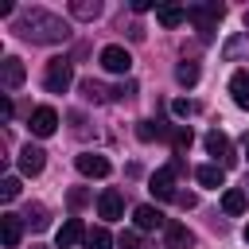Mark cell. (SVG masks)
<instances>
[{"label":"cell","mask_w":249,"mask_h":249,"mask_svg":"<svg viewBox=\"0 0 249 249\" xmlns=\"http://www.w3.org/2000/svg\"><path fill=\"white\" fill-rule=\"evenodd\" d=\"M16 31H19L27 43H62V39H70V23H66L62 16H54V12H43V8L27 12V16L16 23Z\"/></svg>","instance_id":"1"},{"label":"cell","mask_w":249,"mask_h":249,"mask_svg":"<svg viewBox=\"0 0 249 249\" xmlns=\"http://www.w3.org/2000/svg\"><path fill=\"white\" fill-rule=\"evenodd\" d=\"M70 82H74V66H70L66 58H51V62H47V74H43V86H47L51 93H66Z\"/></svg>","instance_id":"2"},{"label":"cell","mask_w":249,"mask_h":249,"mask_svg":"<svg viewBox=\"0 0 249 249\" xmlns=\"http://www.w3.org/2000/svg\"><path fill=\"white\" fill-rule=\"evenodd\" d=\"M74 167H78V175H86V179H105V175L113 171V163H109L105 156H97V152L74 156Z\"/></svg>","instance_id":"3"},{"label":"cell","mask_w":249,"mask_h":249,"mask_svg":"<svg viewBox=\"0 0 249 249\" xmlns=\"http://www.w3.org/2000/svg\"><path fill=\"white\" fill-rule=\"evenodd\" d=\"M101 66L109 70V74H128V66H132V54L124 51V47H117V43H109V47H101Z\"/></svg>","instance_id":"4"},{"label":"cell","mask_w":249,"mask_h":249,"mask_svg":"<svg viewBox=\"0 0 249 249\" xmlns=\"http://www.w3.org/2000/svg\"><path fill=\"white\" fill-rule=\"evenodd\" d=\"M222 12H226L222 4H210V8H191V19L198 23V31H202V39H210V35H214V23L222 19Z\"/></svg>","instance_id":"5"},{"label":"cell","mask_w":249,"mask_h":249,"mask_svg":"<svg viewBox=\"0 0 249 249\" xmlns=\"http://www.w3.org/2000/svg\"><path fill=\"white\" fill-rule=\"evenodd\" d=\"M23 78H27V70H23V62L8 54V58L0 62V82H4V89H19V86H23Z\"/></svg>","instance_id":"6"},{"label":"cell","mask_w":249,"mask_h":249,"mask_svg":"<svg viewBox=\"0 0 249 249\" xmlns=\"http://www.w3.org/2000/svg\"><path fill=\"white\" fill-rule=\"evenodd\" d=\"M54 128H58V113H54L51 105H39V109L31 113V132H35V136H51Z\"/></svg>","instance_id":"7"},{"label":"cell","mask_w":249,"mask_h":249,"mask_svg":"<svg viewBox=\"0 0 249 249\" xmlns=\"http://www.w3.org/2000/svg\"><path fill=\"white\" fill-rule=\"evenodd\" d=\"M86 233H89V230H86L78 218H66V222L58 226V249H74L78 241H86Z\"/></svg>","instance_id":"8"},{"label":"cell","mask_w":249,"mask_h":249,"mask_svg":"<svg viewBox=\"0 0 249 249\" xmlns=\"http://www.w3.org/2000/svg\"><path fill=\"white\" fill-rule=\"evenodd\" d=\"M43 163H47V152H43V148L27 144V148L19 152V171H23V175H39V171H43Z\"/></svg>","instance_id":"9"},{"label":"cell","mask_w":249,"mask_h":249,"mask_svg":"<svg viewBox=\"0 0 249 249\" xmlns=\"http://www.w3.org/2000/svg\"><path fill=\"white\" fill-rule=\"evenodd\" d=\"M156 198H175V171L171 167H160L156 175H152V187H148Z\"/></svg>","instance_id":"10"},{"label":"cell","mask_w":249,"mask_h":249,"mask_svg":"<svg viewBox=\"0 0 249 249\" xmlns=\"http://www.w3.org/2000/svg\"><path fill=\"white\" fill-rule=\"evenodd\" d=\"M191 241H195V237H191L187 226H179V222H167V226H163V245H167V249H191Z\"/></svg>","instance_id":"11"},{"label":"cell","mask_w":249,"mask_h":249,"mask_svg":"<svg viewBox=\"0 0 249 249\" xmlns=\"http://www.w3.org/2000/svg\"><path fill=\"white\" fill-rule=\"evenodd\" d=\"M97 210H101V218H121L124 214V198H121V191H105L101 198H97Z\"/></svg>","instance_id":"12"},{"label":"cell","mask_w":249,"mask_h":249,"mask_svg":"<svg viewBox=\"0 0 249 249\" xmlns=\"http://www.w3.org/2000/svg\"><path fill=\"white\" fill-rule=\"evenodd\" d=\"M132 218H136V230H156V226H163V214H160L156 206H148V202H144V206H136V210H132Z\"/></svg>","instance_id":"13"},{"label":"cell","mask_w":249,"mask_h":249,"mask_svg":"<svg viewBox=\"0 0 249 249\" xmlns=\"http://www.w3.org/2000/svg\"><path fill=\"white\" fill-rule=\"evenodd\" d=\"M19 233H23L19 218H16V214H4V218H0V237H4V245H8V249H16V245H19Z\"/></svg>","instance_id":"14"},{"label":"cell","mask_w":249,"mask_h":249,"mask_svg":"<svg viewBox=\"0 0 249 249\" xmlns=\"http://www.w3.org/2000/svg\"><path fill=\"white\" fill-rule=\"evenodd\" d=\"M230 93H233V101H237L241 109H249V70H237V74L230 78Z\"/></svg>","instance_id":"15"},{"label":"cell","mask_w":249,"mask_h":249,"mask_svg":"<svg viewBox=\"0 0 249 249\" xmlns=\"http://www.w3.org/2000/svg\"><path fill=\"white\" fill-rule=\"evenodd\" d=\"M195 179H198L202 187H222V183H226V167H218V163H202V167L195 171Z\"/></svg>","instance_id":"16"},{"label":"cell","mask_w":249,"mask_h":249,"mask_svg":"<svg viewBox=\"0 0 249 249\" xmlns=\"http://www.w3.org/2000/svg\"><path fill=\"white\" fill-rule=\"evenodd\" d=\"M222 58L233 62V58H249V35H233L226 47H222Z\"/></svg>","instance_id":"17"},{"label":"cell","mask_w":249,"mask_h":249,"mask_svg":"<svg viewBox=\"0 0 249 249\" xmlns=\"http://www.w3.org/2000/svg\"><path fill=\"white\" fill-rule=\"evenodd\" d=\"M70 16H74V19H97V16H101V4H97V0H74V4H70Z\"/></svg>","instance_id":"18"},{"label":"cell","mask_w":249,"mask_h":249,"mask_svg":"<svg viewBox=\"0 0 249 249\" xmlns=\"http://www.w3.org/2000/svg\"><path fill=\"white\" fill-rule=\"evenodd\" d=\"M23 222H27L31 230H47V222H51V218H47V206H43V202H31V206L23 210Z\"/></svg>","instance_id":"19"},{"label":"cell","mask_w":249,"mask_h":249,"mask_svg":"<svg viewBox=\"0 0 249 249\" xmlns=\"http://www.w3.org/2000/svg\"><path fill=\"white\" fill-rule=\"evenodd\" d=\"M187 16H191L187 8H160V12H156V19H160L163 27H179V23L187 19Z\"/></svg>","instance_id":"20"},{"label":"cell","mask_w":249,"mask_h":249,"mask_svg":"<svg viewBox=\"0 0 249 249\" xmlns=\"http://www.w3.org/2000/svg\"><path fill=\"white\" fill-rule=\"evenodd\" d=\"M202 144H206V152H210V156H226V152H230V140H226V136H222L218 128H210Z\"/></svg>","instance_id":"21"},{"label":"cell","mask_w":249,"mask_h":249,"mask_svg":"<svg viewBox=\"0 0 249 249\" xmlns=\"http://www.w3.org/2000/svg\"><path fill=\"white\" fill-rule=\"evenodd\" d=\"M222 210L226 214H245V191H226L222 195Z\"/></svg>","instance_id":"22"},{"label":"cell","mask_w":249,"mask_h":249,"mask_svg":"<svg viewBox=\"0 0 249 249\" xmlns=\"http://www.w3.org/2000/svg\"><path fill=\"white\" fill-rule=\"evenodd\" d=\"M86 249H113V237H109V230H89L86 233Z\"/></svg>","instance_id":"23"},{"label":"cell","mask_w":249,"mask_h":249,"mask_svg":"<svg viewBox=\"0 0 249 249\" xmlns=\"http://www.w3.org/2000/svg\"><path fill=\"white\" fill-rule=\"evenodd\" d=\"M175 82H179V86H195V82H198V66H195V62H179V66H175Z\"/></svg>","instance_id":"24"},{"label":"cell","mask_w":249,"mask_h":249,"mask_svg":"<svg viewBox=\"0 0 249 249\" xmlns=\"http://www.w3.org/2000/svg\"><path fill=\"white\" fill-rule=\"evenodd\" d=\"M16 195H19V179H16V175H8V179H0V198H4V202H12Z\"/></svg>","instance_id":"25"},{"label":"cell","mask_w":249,"mask_h":249,"mask_svg":"<svg viewBox=\"0 0 249 249\" xmlns=\"http://www.w3.org/2000/svg\"><path fill=\"white\" fill-rule=\"evenodd\" d=\"M82 97H86V101H101V97H105V89H101L93 78H86V82H82Z\"/></svg>","instance_id":"26"},{"label":"cell","mask_w":249,"mask_h":249,"mask_svg":"<svg viewBox=\"0 0 249 249\" xmlns=\"http://www.w3.org/2000/svg\"><path fill=\"white\" fill-rule=\"evenodd\" d=\"M171 140H175V148H179V152H187V148H191V140H195V136H191V128H187V124H179V128H175V132H171Z\"/></svg>","instance_id":"27"},{"label":"cell","mask_w":249,"mask_h":249,"mask_svg":"<svg viewBox=\"0 0 249 249\" xmlns=\"http://www.w3.org/2000/svg\"><path fill=\"white\" fill-rule=\"evenodd\" d=\"M117 245H121V249H140V233H136V230H124V233L117 237Z\"/></svg>","instance_id":"28"},{"label":"cell","mask_w":249,"mask_h":249,"mask_svg":"<svg viewBox=\"0 0 249 249\" xmlns=\"http://www.w3.org/2000/svg\"><path fill=\"white\" fill-rule=\"evenodd\" d=\"M136 136H140V140H156V136H160V128H156L152 121H140V128H136Z\"/></svg>","instance_id":"29"},{"label":"cell","mask_w":249,"mask_h":249,"mask_svg":"<svg viewBox=\"0 0 249 249\" xmlns=\"http://www.w3.org/2000/svg\"><path fill=\"white\" fill-rule=\"evenodd\" d=\"M132 93H136V82H132V78H128V82H121V86L113 89V97H132Z\"/></svg>","instance_id":"30"},{"label":"cell","mask_w":249,"mask_h":249,"mask_svg":"<svg viewBox=\"0 0 249 249\" xmlns=\"http://www.w3.org/2000/svg\"><path fill=\"white\" fill-rule=\"evenodd\" d=\"M171 109H175V117H187V113H191V101H183V97H179Z\"/></svg>","instance_id":"31"},{"label":"cell","mask_w":249,"mask_h":249,"mask_svg":"<svg viewBox=\"0 0 249 249\" xmlns=\"http://www.w3.org/2000/svg\"><path fill=\"white\" fill-rule=\"evenodd\" d=\"M245 241H249V222H245Z\"/></svg>","instance_id":"32"},{"label":"cell","mask_w":249,"mask_h":249,"mask_svg":"<svg viewBox=\"0 0 249 249\" xmlns=\"http://www.w3.org/2000/svg\"><path fill=\"white\" fill-rule=\"evenodd\" d=\"M245 27H249V12H245Z\"/></svg>","instance_id":"33"},{"label":"cell","mask_w":249,"mask_h":249,"mask_svg":"<svg viewBox=\"0 0 249 249\" xmlns=\"http://www.w3.org/2000/svg\"><path fill=\"white\" fill-rule=\"evenodd\" d=\"M31 249H43V245H31Z\"/></svg>","instance_id":"34"}]
</instances>
